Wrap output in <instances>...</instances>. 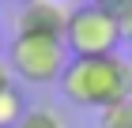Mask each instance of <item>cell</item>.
<instances>
[{
    "instance_id": "1",
    "label": "cell",
    "mask_w": 132,
    "mask_h": 128,
    "mask_svg": "<svg viewBox=\"0 0 132 128\" xmlns=\"http://www.w3.org/2000/svg\"><path fill=\"white\" fill-rule=\"evenodd\" d=\"M61 94L72 106L106 109L132 98V60L128 57H72L61 75Z\"/></svg>"
},
{
    "instance_id": "2",
    "label": "cell",
    "mask_w": 132,
    "mask_h": 128,
    "mask_svg": "<svg viewBox=\"0 0 132 128\" xmlns=\"http://www.w3.org/2000/svg\"><path fill=\"white\" fill-rule=\"evenodd\" d=\"M125 41V27L110 8H102L94 0L76 4L68 15L64 30V45L72 57H113Z\"/></svg>"
},
{
    "instance_id": "3",
    "label": "cell",
    "mask_w": 132,
    "mask_h": 128,
    "mask_svg": "<svg viewBox=\"0 0 132 128\" xmlns=\"http://www.w3.org/2000/svg\"><path fill=\"white\" fill-rule=\"evenodd\" d=\"M68 45L64 38H42V34H15L8 45V68L23 83H61L68 68Z\"/></svg>"
},
{
    "instance_id": "4",
    "label": "cell",
    "mask_w": 132,
    "mask_h": 128,
    "mask_svg": "<svg viewBox=\"0 0 132 128\" xmlns=\"http://www.w3.org/2000/svg\"><path fill=\"white\" fill-rule=\"evenodd\" d=\"M68 4L57 0H27L19 8V34H42V38H64L68 30Z\"/></svg>"
},
{
    "instance_id": "5",
    "label": "cell",
    "mask_w": 132,
    "mask_h": 128,
    "mask_svg": "<svg viewBox=\"0 0 132 128\" xmlns=\"http://www.w3.org/2000/svg\"><path fill=\"white\" fill-rule=\"evenodd\" d=\"M15 128H68V124L53 106H27V113L19 117Z\"/></svg>"
},
{
    "instance_id": "6",
    "label": "cell",
    "mask_w": 132,
    "mask_h": 128,
    "mask_svg": "<svg viewBox=\"0 0 132 128\" xmlns=\"http://www.w3.org/2000/svg\"><path fill=\"white\" fill-rule=\"evenodd\" d=\"M23 113H27V106H23V94H19V90H15V87L0 90V128H15Z\"/></svg>"
},
{
    "instance_id": "7",
    "label": "cell",
    "mask_w": 132,
    "mask_h": 128,
    "mask_svg": "<svg viewBox=\"0 0 132 128\" xmlns=\"http://www.w3.org/2000/svg\"><path fill=\"white\" fill-rule=\"evenodd\" d=\"M98 128H132V98L125 102H113V106L98 109Z\"/></svg>"
},
{
    "instance_id": "8",
    "label": "cell",
    "mask_w": 132,
    "mask_h": 128,
    "mask_svg": "<svg viewBox=\"0 0 132 128\" xmlns=\"http://www.w3.org/2000/svg\"><path fill=\"white\" fill-rule=\"evenodd\" d=\"M94 4H102V8H110L113 15H117V19H125V15L132 11V0H94Z\"/></svg>"
},
{
    "instance_id": "9",
    "label": "cell",
    "mask_w": 132,
    "mask_h": 128,
    "mask_svg": "<svg viewBox=\"0 0 132 128\" xmlns=\"http://www.w3.org/2000/svg\"><path fill=\"white\" fill-rule=\"evenodd\" d=\"M11 87V68H8V60L0 57V90H8Z\"/></svg>"
},
{
    "instance_id": "10",
    "label": "cell",
    "mask_w": 132,
    "mask_h": 128,
    "mask_svg": "<svg viewBox=\"0 0 132 128\" xmlns=\"http://www.w3.org/2000/svg\"><path fill=\"white\" fill-rule=\"evenodd\" d=\"M121 27H125V41H128V49H132V11L121 19Z\"/></svg>"
},
{
    "instance_id": "11",
    "label": "cell",
    "mask_w": 132,
    "mask_h": 128,
    "mask_svg": "<svg viewBox=\"0 0 132 128\" xmlns=\"http://www.w3.org/2000/svg\"><path fill=\"white\" fill-rule=\"evenodd\" d=\"M57 4H68V8H76V4H87V0H57Z\"/></svg>"
},
{
    "instance_id": "12",
    "label": "cell",
    "mask_w": 132,
    "mask_h": 128,
    "mask_svg": "<svg viewBox=\"0 0 132 128\" xmlns=\"http://www.w3.org/2000/svg\"><path fill=\"white\" fill-rule=\"evenodd\" d=\"M0 49H4V34H0Z\"/></svg>"
}]
</instances>
